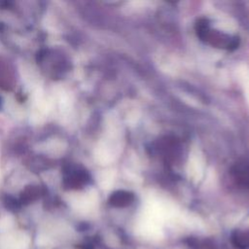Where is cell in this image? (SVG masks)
<instances>
[{
    "instance_id": "6da1fadb",
    "label": "cell",
    "mask_w": 249,
    "mask_h": 249,
    "mask_svg": "<svg viewBox=\"0 0 249 249\" xmlns=\"http://www.w3.org/2000/svg\"><path fill=\"white\" fill-rule=\"evenodd\" d=\"M196 31L201 41L215 48L232 51L239 45V39L237 37L212 29L206 18H199L197 20L196 23Z\"/></svg>"
},
{
    "instance_id": "7a4b0ae2",
    "label": "cell",
    "mask_w": 249,
    "mask_h": 249,
    "mask_svg": "<svg viewBox=\"0 0 249 249\" xmlns=\"http://www.w3.org/2000/svg\"><path fill=\"white\" fill-rule=\"evenodd\" d=\"M158 151L165 161L172 162L180 154V144L175 137L166 136L160 140Z\"/></svg>"
},
{
    "instance_id": "3957f363",
    "label": "cell",
    "mask_w": 249,
    "mask_h": 249,
    "mask_svg": "<svg viewBox=\"0 0 249 249\" xmlns=\"http://www.w3.org/2000/svg\"><path fill=\"white\" fill-rule=\"evenodd\" d=\"M230 172L233 181L238 186L249 189V163L248 162L235 163L231 168Z\"/></svg>"
},
{
    "instance_id": "277c9868",
    "label": "cell",
    "mask_w": 249,
    "mask_h": 249,
    "mask_svg": "<svg viewBox=\"0 0 249 249\" xmlns=\"http://www.w3.org/2000/svg\"><path fill=\"white\" fill-rule=\"evenodd\" d=\"M134 199V195L130 192L126 191H117L111 195L109 198V202L113 206L124 207L129 205Z\"/></svg>"
}]
</instances>
